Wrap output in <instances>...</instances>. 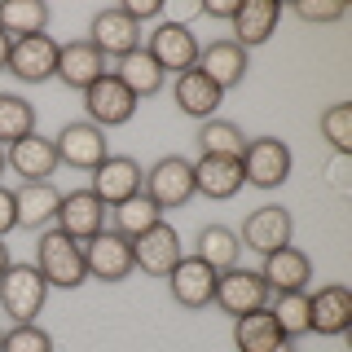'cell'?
<instances>
[{
    "instance_id": "obj_1",
    "label": "cell",
    "mask_w": 352,
    "mask_h": 352,
    "mask_svg": "<svg viewBox=\"0 0 352 352\" xmlns=\"http://www.w3.org/2000/svg\"><path fill=\"white\" fill-rule=\"evenodd\" d=\"M36 269L40 278L49 282V291H75V286L88 282V269H84V247L75 238H66L62 229H44L40 242H36Z\"/></svg>"
},
{
    "instance_id": "obj_2",
    "label": "cell",
    "mask_w": 352,
    "mask_h": 352,
    "mask_svg": "<svg viewBox=\"0 0 352 352\" xmlns=\"http://www.w3.org/2000/svg\"><path fill=\"white\" fill-rule=\"evenodd\" d=\"M141 49H146L150 58L159 62L163 75H185V71H194V66H198V53H203V44H198V36L185 27V22L163 18L159 27L146 36V44H141Z\"/></svg>"
},
{
    "instance_id": "obj_3",
    "label": "cell",
    "mask_w": 352,
    "mask_h": 352,
    "mask_svg": "<svg viewBox=\"0 0 352 352\" xmlns=\"http://www.w3.org/2000/svg\"><path fill=\"white\" fill-rule=\"evenodd\" d=\"M44 300H49V282L40 278L36 264H9L0 273V308H5V317H14V326L36 322Z\"/></svg>"
},
{
    "instance_id": "obj_4",
    "label": "cell",
    "mask_w": 352,
    "mask_h": 352,
    "mask_svg": "<svg viewBox=\"0 0 352 352\" xmlns=\"http://www.w3.org/2000/svg\"><path fill=\"white\" fill-rule=\"evenodd\" d=\"M141 194L150 198L159 212H176V207H185L194 198V163L181 159V154H168V159H159L154 168L146 172V185H141Z\"/></svg>"
},
{
    "instance_id": "obj_5",
    "label": "cell",
    "mask_w": 352,
    "mask_h": 352,
    "mask_svg": "<svg viewBox=\"0 0 352 352\" xmlns=\"http://www.w3.org/2000/svg\"><path fill=\"white\" fill-rule=\"evenodd\" d=\"M273 300V291H269V282L260 278L256 269H225V273H216V295H212V304L216 308H225L229 317H247V313H256V308H269Z\"/></svg>"
},
{
    "instance_id": "obj_6",
    "label": "cell",
    "mask_w": 352,
    "mask_h": 352,
    "mask_svg": "<svg viewBox=\"0 0 352 352\" xmlns=\"http://www.w3.org/2000/svg\"><path fill=\"white\" fill-rule=\"evenodd\" d=\"M291 163H295L291 146H286L282 137H256L242 150V176H247V185H256V190H278V185H286Z\"/></svg>"
},
{
    "instance_id": "obj_7",
    "label": "cell",
    "mask_w": 352,
    "mask_h": 352,
    "mask_svg": "<svg viewBox=\"0 0 352 352\" xmlns=\"http://www.w3.org/2000/svg\"><path fill=\"white\" fill-rule=\"evenodd\" d=\"M137 97L128 93L124 84H119V75L115 71H106L97 84H88L84 88V110H88V124L93 128H119V124H128L132 115H137Z\"/></svg>"
},
{
    "instance_id": "obj_8",
    "label": "cell",
    "mask_w": 352,
    "mask_h": 352,
    "mask_svg": "<svg viewBox=\"0 0 352 352\" xmlns=\"http://www.w3.org/2000/svg\"><path fill=\"white\" fill-rule=\"evenodd\" d=\"M84 247V269L88 278L97 282H124L137 264H132V238L115 234V229H102V234H93L88 242H80Z\"/></svg>"
},
{
    "instance_id": "obj_9",
    "label": "cell",
    "mask_w": 352,
    "mask_h": 352,
    "mask_svg": "<svg viewBox=\"0 0 352 352\" xmlns=\"http://www.w3.org/2000/svg\"><path fill=\"white\" fill-rule=\"evenodd\" d=\"M291 234H295L291 212H286V207H278V203H264V207H256V212L242 220L238 242H242L247 251H256V256H273V251L291 247Z\"/></svg>"
},
{
    "instance_id": "obj_10",
    "label": "cell",
    "mask_w": 352,
    "mask_h": 352,
    "mask_svg": "<svg viewBox=\"0 0 352 352\" xmlns=\"http://www.w3.org/2000/svg\"><path fill=\"white\" fill-rule=\"evenodd\" d=\"M53 146H58V163H66V168H75V172H97L110 159L106 132L93 128L88 119L84 124H66L58 137H53Z\"/></svg>"
},
{
    "instance_id": "obj_11",
    "label": "cell",
    "mask_w": 352,
    "mask_h": 352,
    "mask_svg": "<svg viewBox=\"0 0 352 352\" xmlns=\"http://www.w3.org/2000/svg\"><path fill=\"white\" fill-rule=\"evenodd\" d=\"M181 256H185L181 234H176L168 220H159V225L146 229L141 238H132V264H137L141 273H150V278H168Z\"/></svg>"
},
{
    "instance_id": "obj_12",
    "label": "cell",
    "mask_w": 352,
    "mask_h": 352,
    "mask_svg": "<svg viewBox=\"0 0 352 352\" xmlns=\"http://www.w3.org/2000/svg\"><path fill=\"white\" fill-rule=\"evenodd\" d=\"M352 326V291L344 282H330L317 295H308V335H348Z\"/></svg>"
},
{
    "instance_id": "obj_13",
    "label": "cell",
    "mask_w": 352,
    "mask_h": 352,
    "mask_svg": "<svg viewBox=\"0 0 352 352\" xmlns=\"http://www.w3.org/2000/svg\"><path fill=\"white\" fill-rule=\"evenodd\" d=\"M58 49L62 44L53 36H27L14 40V53H9V75H18L22 84H44L58 75Z\"/></svg>"
},
{
    "instance_id": "obj_14",
    "label": "cell",
    "mask_w": 352,
    "mask_h": 352,
    "mask_svg": "<svg viewBox=\"0 0 352 352\" xmlns=\"http://www.w3.org/2000/svg\"><path fill=\"white\" fill-rule=\"evenodd\" d=\"M242 185H247L242 159H225V154H198L194 159V194L212 198V203H225Z\"/></svg>"
},
{
    "instance_id": "obj_15",
    "label": "cell",
    "mask_w": 352,
    "mask_h": 352,
    "mask_svg": "<svg viewBox=\"0 0 352 352\" xmlns=\"http://www.w3.org/2000/svg\"><path fill=\"white\" fill-rule=\"evenodd\" d=\"M141 185H146V172H141V163L128 159V154H110L102 168L93 172V185H88V190L102 198L106 207H119L124 198L141 194Z\"/></svg>"
},
{
    "instance_id": "obj_16",
    "label": "cell",
    "mask_w": 352,
    "mask_h": 352,
    "mask_svg": "<svg viewBox=\"0 0 352 352\" xmlns=\"http://www.w3.org/2000/svg\"><path fill=\"white\" fill-rule=\"evenodd\" d=\"M58 229L75 242H88L93 234L106 229V203L97 198L93 190H71L62 194V207H58Z\"/></svg>"
},
{
    "instance_id": "obj_17",
    "label": "cell",
    "mask_w": 352,
    "mask_h": 352,
    "mask_svg": "<svg viewBox=\"0 0 352 352\" xmlns=\"http://www.w3.org/2000/svg\"><path fill=\"white\" fill-rule=\"evenodd\" d=\"M198 71H203L220 93H229V88H238L242 80H247L251 58H247V49L234 44V40H212V44H203V53H198Z\"/></svg>"
},
{
    "instance_id": "obj_18",
    "label": "cell",
    "mask_w": 352,
    "mask_h": 352,
    "mask_svg": "<svg viewBox=\"0 0 352 352\" xmlns=\"http://www.w3.org/2000/svg\"><path fill=\"white\" fill-rule=\"evenodd\" d=\"M88 44H93L102 58H124V53L141 49V27L119 5L102 9V14L93 18V27H88Z\"/></svg>"
},
{
    "instance_id": "obj_19",
    "label": "cell",
    "mask_w": 352,
    "mask_h": 352,
    "mask_svg": "<svg viewBox=\"0 0 352 352\" xmlns=\"http://www.w3.org/2000/svg\"><path fill=\"white\" fill-rule=\"evenodd\" d=\"M168 286H172V300L181 308H207L216 295V269L203 264L198 256H181L176 269L168 273Z\"/></svg>"
},
{
    "instance_id": "obj_20",
    "label": "cell",
    "mask_w": 352,
    "mask_h": 352,
    "mask_svg": "<svg viewBox=\"0 0 352 352\" xmlns=\"http://www.w3.org/2000/svg\"><path fill=\"white\" fill-rule=\"evenodd\" d=\"M14 207H18V229H49L58 220L62 207V190L53 181H22L14 190Z\"/></svg>"
},
{
    "instance_id": "obj_21",
    "label": "cell",
    "mask_w": 352,
    "mask_h": 352,
    "mask_svg": "<svg viewBox=\"0 0 352 352\" xmlns=\"http://www.w3.org/2000/svg\"><path fill=\"white\" fill-rule=\"evenodd\" d=\"M5 163L22 176V181H49V176L62 168V163H58V146H53L49 137H40V132L14 141V146L5 150Z\"/></svg>"
},
{
    "instance_id": "obj_22",
    "label": "cell",
    "mask_w": 352,
    "mask_h": 352,
    "mask_svg": "<svg viewBox=\"0 0 352 352\" xmlns=\"http://www.w3.org/2000/svg\"><path fill=\"white\" fill-rule=\"evenodd\" d=\"M260 278L269 282L273 295H282V291H308V282H313V260H308L300 247H282V251H273V256H264Z\"/></svg>"
},
{
    "instance_id": "obj_23",
    "label": "cell",
    "mask_w": 352,
    "mask_h": 352,
    "mask_svg": "<svg viewBox=\"0 0 352 352\" xmlns=\"http://www.w3.org/2000/svg\"><path fill=\"white\" fill-rule=\"evenodd\" d=\"M102 75H106V58L88 40H71V44L58 49V80L66 88H80V93H84V88L97 84Z\"/></svg>"
},
{
    "instance_id": "obj_24",
    "label": "cell",
    "mask_w": 352,
    "mask_h": 352,
    "mask_svg": "<svg viewBox=\"0 0 352 352\" xmlns=\"http://www.w3.org/2000/svg\"><path fill=\"white\" fill-rule=\"evenodd\" d=\"M172 97H176V106H181V115H190V119H216V110L220 102H225V93L207 80L203 71H185V75H176V88H172Z\"/></svg>"
},
{
    "instance_id": "obj_25",
    "label": "cell",
    "mask_w": 352,
    "mask_h": 352,
    "mask_svg": "<svg viewBox=\"0 0 352 352\" xmlns=\"http://www.w3.org/2000/svg\"><path fill=\"white\" fill-rule=\"evenodd\" d=\"M234 344H238V352H291V339L278 330L269 308L234 317Z\"/></svg>"
},
{
    "instance_id": "obj_26",
    "label": "cell",
    "mask_w": 352,
    "mask_h": 352,
    "mask_svg": "<svg viewBox=\"0 0 352 352\" xmlns=\"http://www.w3.org/2000/svg\"><path fill=\"white\" fill-rule=\"evenodd\" d=\"M278 18H282V5L278 0H242L238 14H234V44L242 49H256L278 31Z\"/></svg>"
},
{
    "instance_id": "obj_27",
    "label": "cell",
    "mask_w": 352,
    "mask_h": 352,
    "mask_svg": "<svg viewBox=\"0 0 352 352\" xmlns=\"http://www.w3.org/2000/svg\"><path fill=\"white\" fill-rule=\"evenodd\" d=\"M115 75H119V84L128 88L132 97H154L163 88V80H168V75L159 71V62L150 58L146 49H132V53H124V58H119V66H115Z\"/></svg>"
},
{
    "instance_id": "obj_28",
    "label": "cell",
    "mask_w": 352,
    "mask_h": 352,
    "mask_svg": "<svg viewBox=\"0 0 352 352\" xmlns=\"http://www.w3.org/2000/svg\"><path fill=\"white\" fill-rule=\"evenodd\" d=\"M44 27H49V5L44 0H5L0 5V31L9 40L44 36Z\"/></svg>"
},
{
    "instance_id": "obj_29",
    "label": "cell",
    "mask_w": 352,
    "mask_h": 352,
    "mask_svg": "<svg viewBox=\"0 0 352 352\" xmlns=\"http://www.w3.org/2000/svg\"><path fill=\"white\" fill-rule=\"evenodd\" d=\"M203 264H212L216 273H225V269H234L238 256H242V242L234 229H225V225H207L203 234H198V251H194Z\"/></svg>"
},
{
    "instance_id": "obj_30",
    "label": "cell",
    "mask_w": 352,
    "mask_h": 352,
    "mask_svg": "<svg viewBox=\"0 0 352 352\" xmlns=\"http://www.w3.org/2000/svg\"><path fill=\"white\" fill-rule=\"evenodd\" d=\"M198 150L203 154H225V159H242L247 150V132L229 119H203L198 124Z\"/></svg>"
},
{
    "instance_id": "obj_31",
    "label": "cell",
    "mask_w": 352,
    "mask_h": 352,
    "mask_svg": "<svg viewBox=\"0 0 352 352\" xmlns=\"http://www.w3.org/2000/svg\"><path fill=\"white\" fill-rule=\"evenodd\" d=\"M31 132H36V106L18 93H0V146H14Z\"/></svg>"
},
{
    "instance_id": "obj_32",
    "label": "cell",
    "mask_w": 352,
    "mask_h": 352,
    "mask_svg": "<svg viewBox=\"0 0 352 352\" xmlns=\"http://www.w3.org/2000/svg\"><path fill=\"white\" fill-rule=\"evenodd\" d=\"M110 212H115V234H124V238H141L146 229H154L163 220V212L150 203L146 194H132L119 207H110Z\"/></svg>"
},
{
    "instance_id": "obj_33",
    "label": "cell",
    "mask_w": 352,
    "mask_h": 352,
    "mask_svg": "<svg viewBox=\"0 0 352 352\" xmlns=\"http://www.w3.org/2000/svg\"><path fill=\"white\" fill-rule=\"evenodd\" d=\"M269 313H273V322H278V330H282L286 339L308 335V291H282V295H273Z\"/></svg>"
},
{
    "instance_id": "obj_34",
    "label": "cell",
    "mask_w": 352,
    "mask_h": 352,
    "mask_svg": "<svg viewBox=\"0 0 352 352\" xmlns=\"http://www.w3.org/2000/svg\"><path fill=\"white\" fill-rule=\"evenodd\" d=\"M317 128H322V137L330 141V150L344 159V154L352 150V106L348 102H335L322 110V119H317Z\"/></svg>"
},
{
    "instance_id": "obj_35",
    "label": "cell",
    "mask_w": 352,
    "mask_h": 352,
    "mask_svg": "<svg viewBox=\"0 0 352 352\" xmlns=\"http://www.w3.org/2000/svg\"><path fill=\"white\" fill-rule=\"evenodd\" d=\"M0 352H53V335L36 322H22L0 335Z\"/></svg>"
},
{
    "instance_id": "obj_36",
    "label": "cell",
    "mask_w": 352,
    "mask_h": 352,
    "mask_svg": "<svg viewBox=\"0 0 352 352\" xmlns=\"http://www.w3.org/2000/svg\"><path fill=\"white\" fill-rule=\"evenodd\" d=\"M295 14L304 22H339L348 14L344 0H295Z\"/></svg>"
},
{
    "instance_id": "obj_37",
    "label": "cell",
    "mask_w": 352,
    "mask_h": 352,
    "mask_svg": "<svg viewBox=\"0 0 352 352\" xmlns=\"http://www.w3.org/2000/svg\"><path fill=\"white\" fill-rule=\"evenodd\" d=\"M119 9H124V14H128V18L141 27L146 18H159V14H163V0H124Z\"/></svg>"
},
{
    "instance_id": "obj_38",
    "label": "cell",
    "mask_w": 352,
    "mask_h": 352,
    "mask_svg": "<svg viewBox=\"0 0 352 352\" xmlns=\"http://www.w3.org/2000/svg\"><path fill=\"white\" fill-rule=\"evenodd\" d=\"M18 229V207H14V190H5L0 185V238L5 234H14Z\"/></svg>"
},
{
    "instance_id": "obj_39",
    "label": "cell",
    "mask_w": 352,
    "mask_h": 352,
    "mask_svg": "<svg viewBox=\"0 0 352 352\" xmlns=\"http://www.w3.org/2000/svg\"><path fill=\"white\" fill-rule=\"evenodd\" d=\"M238 5H242V0H207V5H198V14H207V18H225V22H234V14H238Z\"/></svg>"
},
{
    "instance_id": "obj_40",
    "label": "cell",
    "mask_w": 352,
    "mask_h": 352,
    "mask_svg": "<svg viewBox=\"0 0 352 352\" xmlns=\"http://www.w3.org/2000/svg\"><path fill=\"white\" fill-rule=\"evenodd\" d=\"M9 53H14V40L0 31V71H9Z\"/></svg>"
},
{
    "instance_id": "obj_41",
    "label": "cell",
    "mask_w": 352,
    "mask_h": 352,
    "mask_svg": "<svg viewBox=\"0 0 352 352\" xmlns=\"http://www.w3.org/2000/svg\"><path fill=\"white\" fill-rule=\"evenodd\" d=\"M9 264H14V260H9V247H5V238H0V273H5Z\"/></svg>"
},
{
    "instance_id": "obj_42",
    "label": "cell",
    "mask_w": 352,
    "mask_h": 352,
    "mask_svg": "<svg viewBox=\"0 0 352 352\" xmlns=\"http://www.w3.org/2000/svg\"><path fill=\"white\" fill-rule=\"evenodd\" d=\"M9 168V163H5V146H0V172H5Z\"/></svg>"
}]
</instances>
